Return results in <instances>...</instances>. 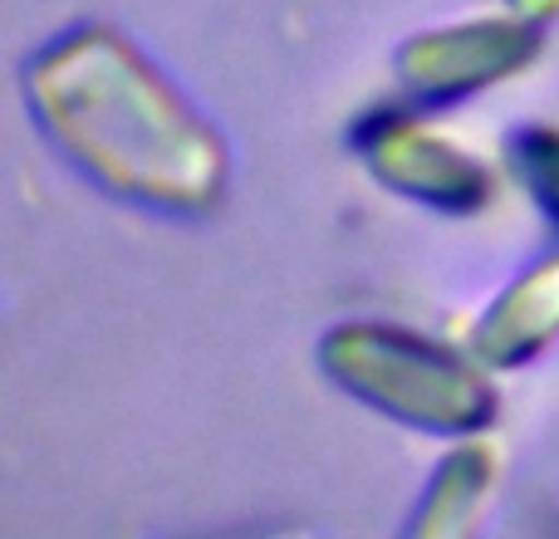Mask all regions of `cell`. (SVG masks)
<instances>
[{"instance_id":"obj_1","label":"cell","mask_w":559,"mask_h":539,"mask_svg":"<svg viewBox=\"0 0 559 539\" xmlns=\"http://www.w3.org/2000/svg\"><path fill=\"white\" fill-rule=\"evenodd\" d=\"M329 363L348 378V387L373 393L378 383L397 378L378 403L397 407V412L417 417V427H476L491 412V397L472 373L452 363V358L423 348L417 338L383 334V328H348L329 344Z\"/></svg>"},{"instance_id":"obj_2","label":"cell","mask_w":559,"mask_h":539,"mask_svg":"<svg viewBox=\"0 0 559 539\" xmlns=\"http://www.w3.org/2000/svg\"><path fill=\"white\" fill-rule=\"evenodd\" d=\"M531 55V35H515L506 25H481V29H462L447 39H423L407 55V74L423 88H452V84H481V79L501 74L506 64Z\"/></svg>"},{"instance_id":"obj_3","label":"cell","mask_w":559,"mask_h":539,"mask_svg":"<svg viewBox=\"0 0 559 539\" xmlns=\"http://www.w3.org/2000/svg\"><path fill=\"white\" fill-rule=\"evenodd\" d=\"M550 295H559V265L540 270V275L525 279L515 295L501 299V309H496V314L486 319V328H481L486 354L491 358H525L531 348H540V338L559 328V304L540 309Z\"/></svg>"},{"instance_id":"obj_4","label":"cell","mask_w":559,"mask_h":539,"mask_svg":"<svg viewBox=\"0 0 559 539\" xmlns=\"http://www.w3.org/2000/svg\"><path fill=\"white\" fill-rule=\"evenodd\" d=\"M525 167H531L545 206L559 216V133H531L525 137Z\"/></svg>"}]
</instances>
